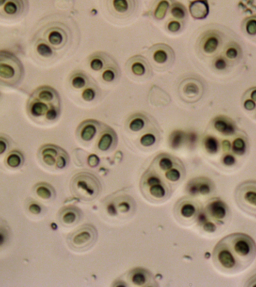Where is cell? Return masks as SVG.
I'll return each mask as SVG.
<instances>
[{
	"label": "cell",
	"mask_w": 256,
	"mask_h": 287,
	"mask_svg": "<svg viewBox=\"0 0 256 287\" xmlns=\"http://www.w3.org/2000/svg\"><path fill=\"white\" fill-rule=\"evenodd\" d=\"M59 106V96L56 90L49 86H41L32 94L27 102L29 115L34 120L46 118L52 108Z\"/></svg>",
	"instance_id": "6da1fadb"
},
{
	"label": "cell",
	"mask_w": 256,
	"mask_h": 287,
	"mask_svg": "<svg viewBox=\"0 0 256 287\" xmlns=\"http://www.w3.org/2000/svg\"><path fill=\"white\" fill-rule=\"evenodd\" d=\"M222 241L231 251L242 270L251 264L256 255V245L254 240L244 233H232Z\"/></svg>",
	"instance_id": "7a4b0ae2"
},
{
	"label": "cell",
	"mask_w": 256,
	"mask_h": 287,
	"mask_svg": "<svg viewBox=\"0 0 256 287\" xmlns=\"http://www.w3.org/2000/svg\"><path fill=\"white\" fill-rule=\"evenodd\" d=\"M23 76L24 67L20 59L12 52L0 50V85L16 86Z\"/></svg>",
	"instance_id": "3957f363"
},
{
	"label": "cell",
	"mask_w": 256,
	"mask_h": 287,
	"mask_svg": "<svg viewBox=\"0 0 256 287\" xmlns=\"http://www.w3.org/2000/svg\"><path fill=\"white\" fill-rule=\"evenodd\" d=\"M73 192L80 198L89 201L96 198L100 191L98 179L89 173L78 174L71 182Z\"/></svg>",
	"instance_id": "277c9868"
},
{
	"label": "cell",
	"mask_w": 256,
	"mask_h": 287,
	"mask_svg": "<svg viewBox=\"0 0 256 287\" xmlns=\"http://www.w3.org/2000/svg\"><path fill=\"white\" fill-rule=\"evenodd\" d=\"M235 201L238 207L249 215L256 216V181L246 180L237 186Z\"/></svg>",
	"instance_id": "5b68a950"
},
{
	"label": "cell",
	"mask_w": 256,
	"mask_h": 287,
	"mask_svg": "<svg viewBox=\"0 0 256 287\" xmlns=\"http://www.w3.org/2000/svg\"><path fill=\"white\" fill-rule=\"evenodd\" d=\"M97 235V230L93 226L85 224L71 233L67 239V242L73 250L84 251L93 245Z\"/></svg>",
	"instance_id": "8992f818"
},
{
	"label": "cell",
	"mask_w": 256,
	"mask_h": 287,
	"mask_svg": "<svg viewBox=\"0 0 256 287\" xmlns=\"http://www.w3.org/2000/svg\"><path fill=\"white\" fill-rule=\"evenodd\" d=\"M213 260L220 269L225 271L234 272L242 270L236 258L222 240L213 250Z\"/></svg>",
	"instance_id": "52a82bcc"
},
{
	"label": "cell",
	"mask_w": 256,
	"mask_h": 287,
	"mask_svg": "<svg viewBox=\"0 0 256 287\" xmlns=\"http://www.w3.org/2000/svg\"><path fill=\"white\" fill-rule=\"evenodd\" d=\"M38 157L43 163L48 167L64 168L68 161L67 154L63 149L53 144H46L40 149Z\"/></svg>",
	"instance_id": "ba28073f"
},
{
	"label": "cell",
	"mask_w": 256,
	"mask_h": 287,
	"mask_svg": "<svg viewBox=\"0 0 256 287\" xmlns=\"http://www.w3.org/2000/svg\"><path fill=\"white\" fill-rule=\"evenodd\" d=\"M28 6V0H0V17L8 20L20 17Z\"/></svg>",
	"instance_id": "9c48e42d"
},
{
	"label": "cell",
	"mask_w": 256,
	"mask_h": 287,
	"mask_svg": "<svg viewBox=\"0 0 256 287\" xmlns=\"http://www.w3.org/2000/svg\"><path fill=\"white\" fill-rule=\"evenodd\" d=\"M138 0H106L107 8L115 16L125 17L136 11Z\"/></svg>",
	"instance_id": "30bf717a"
},
{
	"label": "cell",
	"mask_w": 256,
	"mask_h": 287,
	"mask_svg": "<svg viewBox=\"0 0 256 287\" xmlns=\"http://www.w3.org/2000/svg\"><path fill=\"white\" fill-rule=\"evenodd\" d=\"M181 92L183 96L189 100L200 97L202 94V86L200 82L193 79L184 80L181 85Z\"/></svg>",
	"instance_id": "8fae6325"
},
{
	"label": "cell",
	"mask_w": 256,
	"mask_h": 287,
	"mask_svg": "<svg viewBox=\"0 0 256 287\" xmlns=\"http://www.w3.org/2000/svg\"><path fill=\"white\" fill-rule=\"evenodd\" d=\"M222 39L217 33L208 32L202 40V49L204 53L213 55L216 53L221 46Z\"/></svg>",
	"instance_id": "7c38bea8"
},
{
	"label": "cell",
	"mask_w": 256,
	"mask_h": 287,
	"mask_svg": "<svg viewBox=\"0 0 256 287\" xmlns=\"http://www.w3.org/2000/svg\"><path fill=\"white\" fill-rule=\"evenodd\" d=\"M213 127L224 136H232L236 132V126L232 119L225 116H218L213 120Z\"/></svg>",
	"instance_id": "4fadbf2b"
},
{
	"label": "cell",
	"mask_w": 256,
	"mask_h": 287,
	"mask_svg": "<svg viewBox=\"0 0 256 287\" xmlns=\"http://www.w3.org/2000/svg\"><path fill=\"white\" fill-rule=\"evenodd\" d=\"M189 10L195 20L206 19L210 12L208 0H194L190 4Z\"/></svg>",
	"instance_id": "5bb4252c"
},
{
	"label": "cell",
	"mask_w": 256,
	"mask_h": 287,
	"mask_svg": "<svg viewBox=\"0 0 256 287\" xmlns=\"http://www.w3.org/2000/svg\"><path fill=\"white\" fill-rule=\"evenodd\" d=\"M207 212L216 220H224L228 215V207L221 200H213L208 205Z\"/></svg>",
	"instance_id": "9a60e30c"
},
{
	"label": "cell",
	"mask_w": 256,
	"mask_h": 287,
	"mask_svg": "<svg viewBox=\"0 0 256 287\" xmlns=\"http://www.w3.org/2000/svg\"><path fill=\"white\" fill-rule=\"evenodd\" d=\"M211 191V183L209 179H194L188 185V191L192 195L201 194L206 195Z\"/></svg>",
	"instance_id": "2e32d148"
},
{
	"label": "cell",
	"mask_w": 256,
	"mask_h": 287,
	"mask_svg": "<svg viewBox=\"0 0 256 287\" xmlns=\"http://www.w3.org/2000/svg\"><path fill=\"white\" fill-rule=\"evenodd\" d=\"M65 33L58 27L49 29L47 32V40L50 45L55 48L63 46L65 42Z\"/></svg>",
	"instance_id": "e0dca14e"
},
{
	"label": "cell",
	"mask_w": 256,
	"mask_h": 287,
	"mask_svg": "<svg viewBox=\"0 0 256 287\" xmlns=\"http://www.w3.org/2000/svg\"><path fill=\"white\" fill-rule=\"evenodd\" d=\"M172 54L173 52L170 48L166 45H159L153 50L152 59L157 64L162 65L169 62Z\"/></svg>",
	"instance_id": "ac0fdd59"
},
{
	"label": "cell",
	"mask_w": 256,
	"mask_h": 287,
	"mask_svg": "<svg viewBox=\"0 0 256 287\" xmlns=\"http://www.w3.org/2000/svg\"><path fill=\"white\" fill-rule=\"evenodd\" d=\"M80 128V137L84 142H90L97 134V125L96 121H85Z\"/></svg>",
	"instance_id": "d6986e66"
},
{
	"label": "cell",
	"mask_w": 256,
	"mask_h": 287,
	"mask_svg": "<svg viewBox=\"0 0 256 287\" xmlns=\"http://www.w3.org/2000/svg\"><path fill=\"white\" fill-rule=\"evenodd\" d=\"M80 212L78 209L74 207H65L62 209L59 214V219L61 222L66 225H71L75 222H78L79 219Z\"/></svg>",
	"instance_id": "ffe728a7"
},
{
	"label": "cell",
	"mask_w": 256,
	"mask_h": 287,
	"mask_svg": "<svg viewBox=\"0 0 256 287\" xmlns=\"http://www.w3.org/2000/svg\"><path fill=\"white\" fill-rule=\"evenodd\" d=\"M115 139V134L113 131H106L99 139L97 147L101 151H107L112 147Z\"/></svg>",
	"instance_id": "44dd1931"
},
{
	"label": "cell",
	"mask_w": 256,
	"mask_h": 287,
	"mask_svg": "<svg viewBox=\"0 0 256 287\" xmlns=\"http://www.w3.org/2000/svg\"><path fill=\"white\" fill-rule=\"evenodd\" d=\"M150 195L157 200L163 199L168 194V190L162 182L148 186Z\"/></svg>",
	"instance_id": "7402d4cb"
},
{
	"label": "cell",
	"mask_w": 256,
	"mask_h": 287,
	"mask_svg": "<svg viewBox=\"0 0 256 287\" xmlns=\"http://www.w3.org/2000/svg\"><path fill=\"white\" fill-rule=\"evenodd\" d=\"M154 16L157 20H162L166 16L170 7V0H158L155 5Z\"/></svg>",
	"instance_id": "603a6c76"
},
{
	"label": "cell",
	"mask_w": 256,
	"mask_h": 287,
	"mask_svg": "<svg viewBox=\"0 0 256 287\" xmlns=\"http://www.w3.org/2000/svg\"><path fill=\"white\" fill-rule=\"evenodd\" d=\"M130 280L135 286H144L148 281V271L144 269H134L132 271Z\"/></svg>",
	"instance_id": "cb8c5ba5"
},
{
	"label": "cell",
	"mask_w": 256,
	"mask_h": 287,
	"mask_svg": "<svg viewBox=\"0 0 256 287\" xmlns=\"http://www.w3.org/2000/svg\"><path fill=\"white\" fill-rule=\"evenodd\" d=\"M130 70L135 76L143 77L147 72L146 62L141 59H135L130 61Z\"/></svg>",
	"instance_id": "d4e9b609"
},
{
	"label": "cell",
	"mask_w": 256,
	"mask_h": 287,
	"mask_svg": "<svg viewBox=\"0 0 256 287\" xmlns=\"http://www.w3.org/2000/svg\"><path fill=\"white\" fill-rule=\"evenodd\" d=\"M35 51L37 54L43 58H50L53 56V48L49 46V44L45 41H38L35 44Z\"/></svg>",
	"instance_id": "484cf974"
},
{
	"label": "cell",
	"mask_w": 256,
	"mask_h": 287,
	"mask_svg": "<svg viewBox=\"0 0 256 287\" xmlns=\"http://www.w3.org/2000/svg\"><path fill=\"white\" fill-rule=\"evenodd\" d=\"M23 156L20 154V152L14 150L12 153L8 154L6 157L7 165L11 168H18L23 163Z\"/></svg>",
	"instance_id": "4316f807"
},
{
	"label": "cell",
	"mask_w": 256,
	"mask_h": 287,
	"mask_svg": "<svg viewBox=\"0 0 256 287\" xmlns=\"http://www.w3.org/2000/svg\"><path fill=\"white\" fill-rule=\"evenodd\" d=\"M35 193L42 199H49L53 196V190L49 185L40 183L35 186Z\"/></svg>",
	"instance_id": "83f0119b"
},
{
	"label": "cell",
	"mask_w": 256,
	"mask_h": 287,
	"mask_svg": "<svg viewBox=\"0 0 256 287\" xmlns=\"http://www.w3.org/2000/svg\"><path fill=\"white\" fill-rule=\"evenodd\" d=\"M243 30L249 36H256V16H250L243 20Z\"/></svg>",
	"instance_id": "f1b7e54d"
},
{
	"label": "cell",
	"mask_w": 256,
	"mask_h": 287,
	"mask_svg": "<svg viewBox=\"0 0 256 287\" xmlns=\"http://www.w3.org/2000/svg\"><path fill=\"white\" fill-rule=\"evenodd\" d=\"M204 146L207 150L208 153L210 154H217L219 150V142L217 139L213 136H209L205 139L204 141Z\"/></svg>",
	"instance_id": "f546056e"
},
{
	"label": "cell",
	"mask_w": 256,
	"mask_h": 287,
	"mask_svg": "<svg viewBox=\"0 0 256 287\" xmlns=\"http://www.w3.org/2000/svg\"><path fill=\"white\" fill-rule=\"evenodd\" d=\"M232 149L234 154L238 156H243L246 150V141L243 138H236L232 142Z\"/></svg>",
	"instance_id": "4dcf8cb0"
},
{
	"label": "cell",
	"mask_w": 256,
	"mask_h": 287,
	"mask_svg": "<svg viewBox=\"0 0 256 287\" xmlns=\"http://www.w3.org/2000/svg\"><path fill=\"white\" fill-rule=\"evenodd\" d=\"M171 15L173 17L178 20H183L187 16V10L185 7L181 3L173 4L170 8Z\"/></svg>",
	"instance_id": "1f68e13d"
},
{
	"label": "cell",
	"mask_w": 256,
	"mask_h": 287,
	"mask_svg": "<svg viewBox=\"0 0 256 287\" xmlns=\"http://www.w3.org/2000/svg\"><path fill=\"white\" fill-rule=\"evenodd\" d=\"M180 213L186 219H191L196 214V207L192 203H184L181 205Z\"/></svg>",
	"instance_id": "d6a6232c"
},
{
	"label": "cell",
	"mask_w": 256,
	"mask_h": 287,
	"mask_svg": "<svg viewBox=\"0 0 256 287\" xmlns=\"http://www.w3.org/2000/svg\"><path fill=\"white\" fill-rule=\"evenodd\" d=\"M129 129L133 132H140L145 126L144 118L141 116H136L129 123Z\"/></svg>",
	"instance_id": "836d02e7"
},
{
	"label": "cell",
	"mask_w": 256,
	"mask_h": 287,
	"mask_svg": "<svg viewBox=\"0 0 256 287\" xmlns=\"http://www.w3.org/2000/svg\"><path fill=\"white\" fill-rule=\"evenodd\" d=\"M173 158L169 156L163 155L158 158V166L163 171H168L174 168V162Z\"/></svg>",
	"instance_id": "e575fe53"
},
{
	"label": "cell",
	"mask_w": 256,
	"mask_h": 287,
	"mask_svg": "<svg viewBox=\"0 0 256 287\" xmlns=\"http://www.w3.org/2000/svg\"><path fill=\"white\" fill-rule=\"evenodd\" d=\"M184 139V132L181 131H175L170 136V145L173 148H177L181 146Z\"/></svg>",
	"instance_id": "d590c367"
},
{
	"label": "cell",
	"mask_w": 256,
	"mask_h": 287,
	"mask_svg": "<svg viewBox=\"0 0 256 287\" xmlns=\"http://www.w3.org/2000/svg\"><path fill=\"white\" fill-rule=\"evenodd\" d=\"M87 79L82 74H76L71 79V85L76 89H81L87 85Z\"/></svg>",
	"instance_id": "8d00e7d4"
},
{
	"label": "cell",
	"mask_w": 256,
	"mask_h": 287,
	"mask_svg": "<svg viewBox=\"0 0 256 287\" xmlns=\"http://www.w3.org/2000/svg\"><path fill=\"white\" fill-rule=\"evenodd\" d=\"M225 56L228 60L233 61L238 59L240 55V49L236 44H230L225 51Z\"/></svg>",
	"instance_id": "74e56055"
},
{
	"label": "cell",
	"mask_w": 256,
	"mask_h": 287,
	"mask_svg": "<svg viewBox=\"0 0 256 287\" xmlns=\"http://www.w3.org/2000/svg\"><path fill=\"white\" fill-rule=\"evenodd\" d=\"M165 176L169 181L177 182L181 179L182 173H181V170H179L178 168H173L166 171Z\"/></svg>",
	"instance_id": "f35d334b"
},
{
	"label": "cell",
	"mask_w": 256,
	"mask_h": 287,
	"mask_svg": "<svg viewBox=\"0 0 256 287\" xmlns=\"http://www.w3.org/2000/svg\"><path fill=\"white\" fill-rule=\"evenodd\" d=\"M156 136L154 134L148 132L140 138V142L142 145L148 147L152 146L156 142Z\"/></svg>",
	"instance_id": "ab89813d"
},
{
	"label": "cell",
	"mask_w": 256,
	"mask_h": 287,
	"mask_svg": "<svg viewBox=\"0 0 256 287\" xmlns=\"http://www.w3.org/2000/svg\"><path fill=\"white\" fill-rule=\"evenodd\" d=\"M104 62L100 57H94L90 61V67L94 71H100L104 68Z\"/></svg>",
	"instance_id": "60d3db41"
},
{
	"label": "cell",
	"mask_w": 256,
	"mask_h": 287,
	"mask_svg": "<svg viewBox=\"0 0 256 287\" xmlns=\"http://www.w3.org/2000/svg\"><path fill=\"white\" fill-rule=\"evenodd\" d=\"M213 67H215L216 70L219 71L225 70L228 67V62L225 58L223 56H219L215 60L213 61Z\"/></svg>",
	"instance_id": "b9f144b4"
},
{
	"label": "cell",
	"mask_w": 256,
	"mask_h": 287,
	"mask_svg": "<svg viewBox=\"0 0 256 287\" xmlns=\"http://www.w3.org/2000/svg\"><path fill=\"white\" fill-rule=\"evenodd\" d=\"M115 77H116V73L112 68L106 69L102 74V79L107 82H112L115 80Z\"/></svg>",
	"instance_id": "7bdbcfd3"
},
{
	"label": "cell",
	"mask_w": 256,
	"mask_h": 287,
	"mask_svg": "<svg viewBox=\"0 0 256 287\" xmlns=\"http://www.w3.org/2000/svg\"><path fill=\"white\" fill-rule=\"evenodd\" d=\"M96 92L93 88H85L82 93V98L85 101L90 102L96 98Z\"/></svg>",
	"instance_id": "ee69618b"
},
{
	"label": "cell",
	"mask_w": 256,
	"mask_h": 287,
	"mask_svg": "<svg viewBox=\"0 0 256 287\" xmlns=\"http://www.w3.org/2000/svg\"><path fill=\"white\" fill-rule=\"evenodd\" d=\"M181 23L177 20H171L167 25V29L171 32H177L181 30Z\"/></svg>",
	"instance_id": "f6af8a7d"
},
{
	"label": "cell",
	"mask_w": 256,
	"mask_h": 287,
	"mask_svg": "<svg viewBox=\"0 0 256 287\" xmlns=\"http://www.w3.org/2000/svg\"><path fill=\"white\" fill-rule=\"evenodd\" d=\"M222 161H223V163L226 165V166H232V165H235L236 160H235V158L233 156L227 154V155H225L223 157Z\"/></svg>",
	"instance_id": "bcb514c9"
},
{
	"label": "cell",
	"mask_w": 256,
	"mask_h": 287,
	"mask_svg": "<svg viewBox=\"0 0 256 287\" xmlns=\"http://www.w3.org/2000/svg\"><path fill=\"white\" fill-rule=\"evenodd\" d=\"M243 107L245 110H248V111H253V110H256V102L252 99H247L243 103Z\"/></svg>",
	"instance_id": "7dc6e473"
},
{
	"label": "cell",
	"mask_w": 256,
	"mask_h": 287,
	"mask_svg": "<svg viewBox=\"0 0 256 287\" xmlns=\"http://www.w3.org/2000/svg\"><path fill=\"white\" fill-rule=\"evenodd\" d=\"M8 147V142L6 139L0 137V155H2L6 151Z\"/></svg>",
	"instance_id": "c3c4849f"
},
{
	"label": "cell",
	"mask_w": 256,
	"mask_h": 287,
	"mask_svg": "<svg viewBox=\"0 0 256 287\" xmlns=\"http://www.w3.org/2000/svg\"><path fill=\"white\" fill-rule=\"evenodd\" d=\"M117 207L120 212H127L130 210V206L129 203L127 202V201H122V202L119 203Z\"/></svg>",
	"instance_id": "681fc988"
},
{
	"label": "cell",
	"mask_w": 256,
	"mask_h": 287,
	"mask_svg": "<svg viewBox=\"0 0 256 287\" xmlns=\"http://www.w3.org/2000/svg\"><path fill=\"white\" fill-rule=\"evenodd\" d=\"M8 239V233L5 229L0 228V246H2L5 243Z\"/></svg>",
	"instance_id": "f907efd6"
},
{
	"label": "cell",
	"mask_w": 256,
	"mask_h": 287,
	"mask_svg": "<svg viewBox=\"0 0 256 287\" xmlns=\"http://www.w3.org/2000/svg\"><path fill=\"white\" fill-rule=\"evenodd\" d=\"M88 162L89 165L92 167H96L98 165L99 159L96 155H91L88 159Z\"/></svg>",
	"instance_id": "816d5d0a"
},
{
	"label": "cell",
	"mask_w": 256,
	"mask_h": 287,
	"mask_svg": "<svg viewBox=\"0 0 256 287\" xmlns=\"http://www.w3.org/2000/svg\"><path fill=\"white\" fill-rule=\"evenodd\" d=\"M204 229H205V230H206L207 232L212 233V232L215 231L216 226L215 224L212 223V222H206V223H205V225H204Z\"/></svg>",
	"instance_id": "f5cc1de1"
},
{
	"label": "cell",
	"mask_w": 256,
	"mask_h": 287,
	"mask_svg": "<svg viewBox=\"0 0 256 287\" xmlns=\"http://www.w3.org/2000/svg\"><path fill=\"white\" fill-rule=\"evenodd\" d=\"M30 210L32 213L33 214H38L41 212V208L40 207V206L37 204H32L30 206Z\"/></svg>",
	"instance_id": "db71d44e"
},
{
	"label": "cell",
	"mask_w": 256,
	"mask_h": 287,
	"mask_svg": "<svg viewBox=\"0 0 256 287\" xmlns=\"http://www.w3.org/2000/svg\"><path fill=\"white\" fill-rule=\"evenodd\" d=\"M246 286L249 287H256V274L250 277L249 281H247V284H246Z\"/></svg>",
	"instance_id": "11a10c76"
},
{
	"label": "cell",
	"mask_w": 256,
	"mask_h": 287,
	"mask_svg": "<svg viewBox=\"0 0 256 287\" xmlns=\"http://www.w3.org/2000/svg\"><path fill=\"white\" fill-rule=\"evenodd\" d=\"M116 207L113 204H110L107 207V211H108L109 214L111 215H115L117 214Z\"/></svg>",
	"instance_id": "9f6ffc18"
},
{
	"label": "cell",
	"mask_w": 256,
	"mask_h": 287,
	"mask_svg": "<svg viewBox=\"0 0 256 287\" xmlns=\"http://www.w3.org/2000/svg\"><path fill=\"white\" fill-rule=\"evenodd\" d=\"M222 147H223L224 150H229V149L231 148V144H230V142H228V141H224L223 143H222Z\"/></svg>",
	"instance_id": "6f0895ef"
},
{
	"label": "cell",
	"mask_w": 256,
	"mask_h": 287,
	"mask_svg": "<svg viewBox=\"0 0 256 287\" xmlns=\"http://www.w3.org/2000/svg\"><path fill=\"white\" fill-rule=\"evenodd\" d=\"M250 99L252 100H254L255 102H256V88H253L251 90V92H250Z\"/></svg>",
	"instance_id": "680465c9"
}]
</instances>
